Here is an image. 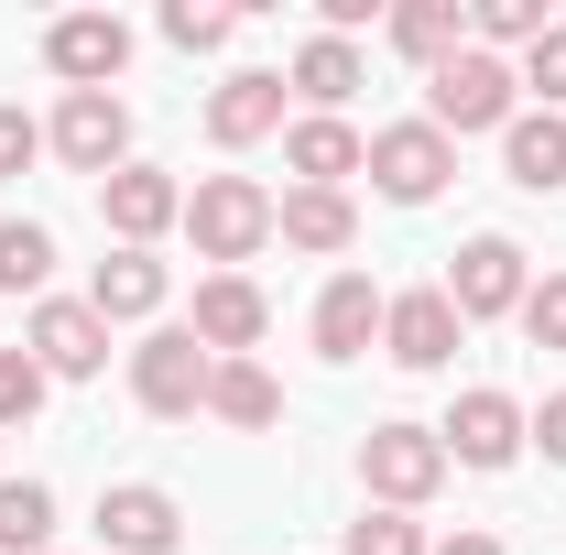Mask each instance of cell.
<instances>
[{
	"label": "cell",
	"mask_w": 566,
	"mask_h": 555,
	"mask_svg": "<svg viewBox=\"0 0 566 555\" xmlns=\"http://www.w3.org/2000/svg\"><path fill=\"white\" fill-rule=\"evenodd\" d=\"M294 98H305V121H349V98H359V44L305 33V44H294Z\"/></svg>",
	"instance_id": "20"
},
{
	"label": "cell",
	"mask_w": 566,
	"mask_h": 555,
	"mask_svg": "<svg viewBox=\"0 0 566 555\" xmlns=\"http://www.w3.org/2000/svg\"><path fill=\"white\" fill-rule=\"evenodd\" d=\"M186 327H197V348H208V359H251V348H262V327H273V294H262L251 273H208Z\"/></svg>",
	"instance_id": "13"
},
{
	"label": "cell",
	"mask_w": 566,
	"mask_h": 555,
	"mask_svg": "<svg viewBox=\"0 0 566 555\" xmlns=\"http://www.w3.org/2000/svg\"><path fill=\"white\" fill-rule=\"evenodd\" d=\"M523 294H534V273H523V251L501 240V229H480L458 262H447V305L480 327V316H523Z\"/></svg>",
	"instance_id": "10"
},
{
	"label": "cell",
	"mask_w": 566,
	"mask_h": 555,
	"mask_svg": "<svg viewBox=\"0 0 566 555\" xmlns=\"http://www.w3.org/2000/svg\"><path fill=\"white\" fill-rule=\"evenodd\" d=\"M381 283L370 273H327V294H316V316H305V338H316V359H359V348L381 338Z\"/></svg>",
	"instance_id": "16"
},
{
	"label": "cell",
	"mask_w": 566,
	"mask_h": 555,
	"mask_svg": "<svg viewBox=\"0 0 566 555\" xmlns=\"http://www.w3.org/2000/svg\"><path fill=\"white\" fill-rule=\"evenodd\" d=\"M55 283V229L44 218H0V294H44Z\"/></svg>",
	"instance_id": "25"
},
{
	"label": "cell",
	"mask_w": 566,
	"mask_h": 555,
	"mask_svg": "<svg viewBox=\"0 0 566 555\" xmlns=\"http://www.w3.org/2000/svg\"><path fill=\"white\" fill-rule=\"evenodd\" d=\"M501 175H512L523 197H556L566 186V109H523V121L501 132Z\"/></svg>",
	"instance_id": "21"
},
{
	"label": "cell",
	"mask_w": 566,
	"mask_h": 555,
	"mask_svg": "<svg viewBox=\"0 0 566 555\" xmlns=\"http://www.w3.org/2000/svg\"><path fill=\"white\" fill-rule=\"evenodd\" d=\"M359 164H370V132H349V121H283V175H294V186L349 197Z\"/></svg>",
	"instance_id": "17"
},
{
	"label": "cell",
	"mask_w": 566,
	"mask_h": 555,
	"mask_svg": "<svg viewBox=\"0 0 566 555\" xmlns=\"http://www.w3.org/2000/svg\"><path fill=\"white\" fill-rule=\"evenodd\" d=\"M208 381H218V359L197 348V327H153V338L132 348V404L164 415V425L208 415Z\"/></svg>",
	"instance_id": "4"
},
{
	"label": "cell",
	"mask_w": 566,
	"mask_h": 555,
	"mask_svg": "<svg viewBox=\"0 0 566 555\" xmlns=\"http://www.w3.org/2000/svg\"><path fill=\"white\" fill-rule=\"evenodd\" d=\"M512 76H523V98H534V109H566V22H545V44H534Z\"/></svg>",
	"instance_id": "29"
},
{
	"label": "cell",
	"mask_w": 566,
	"mask_h": 555,
	"mask_svg": "<svg viewBox=\"0 0 566 555\" xmlns=\"http://www.w3.org/2000/svg\"><path fill=\"white\" fill-rule=\"evenodd\" d=\"M359 490L381 501V512H424L436 490H447V447H436V425H370L359 436Z\"/></svg>",
	"instance_id": "3"
},
{
	"label": "cell",
	"mask_w": 566,
	"mask_h": 555,
	"mask_svg": "<svg viewBox=\"0 0 566 555\" xmlns=\"http://www.w3.org/2000/svg\"><path fill=\"white\" fill-rule=\"evenodd\" d=\"M424 121L447 142H469V132H512L523 121V76L501 66V55H480V44H458L447 66L424 76Z\"/></svg>",
	"instance_id": "1"
},
{
	"label": "cell",
	"mask_w": 566,
	"mask_h": 555,
	"mask_svg": "<svg viewBox=\"0 0 566 555\" xmlns=\"http://www.w3.org/2000/svg\"><path fill=\"white\" fill-rule=\"evenodd\" d=\"M523 338H534V348H566V273H545L534 294H523Z\"/></svg>",
	"instance_id": "30"
},
{
	"label": "cell",
	"mask_w": 566,
	"mask_h": 555,
	"mask_svg": "<svg viewBox=\"0 0 566 555\" xmlns=\"http://www.w3.org/2000/svg\"><path fill=\"white\" fill-rule=\"evenodd\" d=\"M22 348L44 359V381H98V370H109V327H98L87 294H44L33 327H22Z\"/></svg>",
	"instance_id": "8"
},
{
	"label": "cell",
	"mask_w": 566,
	"mask_h": 555,
	"mask_svg": "<svg viewBox=\"0 0 566 555\" xmlns=\"http://www.w3.org/2000/svg\"><path fill=\"white\" fill-rule=\"evenodd\" d=\"M392 208H424V197H447V175H458V142L436 132V121H392V132H370V164H359Z\"/></svg>",
	"instance_id": "6"
},
{
	"label": "cell",
	"mask_w": 566,
	"mask_h": 555,
	"mask_svg": "<svg viewBox=\"0 0 566 555\" xmlns=\"http://www.w3.org/2000/svg\"><path fill=\"white\" fill-rule=\"evenodd\" d=\"M523 447H545V458L566 469V392H545V404L523 415Z\"/></svg>",
	"instance_id": "32"
},
{
	"label": "cell",
	"mask_w": 566,
	"mask_h": 555,
	"mask_svg": "<svg viewBox=\"0 0 566 555\" xmlns=\"http://www.w3.org/2000/svg\"><path fill=\"white\" fill-rule=\"evenodd\" d=\"M164 294H175L164 251H109V262L87 273V305H98V327H142V316H164Z\"/></svg>",
	"instance_id": "18"
},
{
	"label": "cell",
	"mask_w": 566,
	"mask_h": 555,
	"mask_svg": "<svg viewBox=\"0 0 566 555\" xmlns=\"http://www.w3.org/2000/svg\"><path fill=\"white\" fill-rule=\"evenodd\" d=\"M436 447H447V469H512L523 458V404L512 392H458V415L436 425Z\"/></svg>",
	"instance_id": "12"
},
{
	"label": "cell",
	"mask_w": 566,
	"mask_h": 555,
	"mask_svg": "<svg viewBox=\"0 0 566 555\" xmlns=\"http://www.w3.org/2000/svg\"><path fill=\"white\" fill-rule=\"evenodd\" d=\"M208 415H218V425H240V436H262V425H283V381L262 370V359H218Z\"/></svg>",
	"instance_id": "23"
},
{
	"label": "cell",
	"mask_w": 566,
	"mask_h": 555,
	"mask_svg": "<svg viewBox=\"0 0 566 555\" xmlns=\"http://www.w3.org/2000/svg\"><path fill=\"white\" fill-rule=\"evenodd\" d=\"M98 218H109L120 251H153L164 229H186V186H175L164 164H120V175L98 186Z\"/></svg>",
	"instance_id": "9"
},
{
	"label": "cell",
	"mask_w": 566,
	"mask_h": 555,
	"mask_svg": "<svg viewBox=\"0 0 566 555\" xmlns=\"http://www.w3.org/2000/svg\"><path fill=\"white\" fill-rule=\"evenodd\" d=\"M458 338H469V316L447 305V283H415V294L381 305V359H392V370H447Z\"/></svg>",
	"instance_id": "7"
},
{
	"label": "cell",
	"mask_w": 566,
	"mask_h": 555,
	"mask_svg": "<svg viewBox=\"0 0 566 555\" xmlns=\"http://www.w3.org/2000/svg\"><path fill=\"white\" fill-rule=\"evenodd\" d=\"M44 392H55V381H44V359H33V348H0V436L44 415Z\"/></svg>",
	"instance_id": "26"
},
{
	"label": "cell",
	"mask_w": 566,
	"mask_h": 555,
	"mask_svg": "<svg viewBox=\"0 0 566 555\" xmlns=\"http://www.w3.org/2000/svg\"><path fill=\"white\" fill-rule=\"evenodd\" d=\"M186 240H197V262L240 273V262L273 240V197H262L251 175H197V186H186Z\"/></svg>",
	"instance_id": "2"
},
{
	"label": "cell",
	"mask_w": 566,
	"mask_h": 555,
	"mask_svg": "<svg viewBox=\"0 0 566 555\" xmlns=\"http://www.w3.org/2000/svg\"><path fill=\"white\" fill-rule=\"evenodd\" d=\"M283 98H294V87H283L273 66L218 76V87H208V142H218V153H251V142H273V132H283Z\"/></svg>",
	"instance_id": "15"
},
{
	"label": "cell",
	"mask_w": 566,
	"mask_h": 555,
	"mask_svg": "<svg viewBox=\"0 0 566 555\" xmlns=\"http://www.w3.org/2000/svg\"><path fill=\"white\" fill-rule=\"evenodd\" d=\"M44 153H66L76 175H120L132 164V109H120V87H66L55 98V121H44Z\"/></svg>",
	"instance_id": "5"
},
{
	"label": "cell",
	"mask_w": 566,
	"mask_h": 555,
	"mask_svg": "<svg viewBox=\"0 0 566 555\" xmlns=\"http://www.w3.org/2000/svg\"><path fill=\"white\" fill-rule=\"evenodd\" d=\"M424 545H436V534H424L415 512H381V501L349 523V555H424Z\"/></svg>",
	"instance_id": "28"
},
{
	"label": "cell",
	"mask_w": 566,
	"mask_h": 555,
	"mask_svg": "<svg viewBox=\"0 0 566 555\" xmlns=\"http://www.w3.org/2000/svg\"><path fill=\"white\" fill-rule=\"evenodd\" d=\"M240 33V11H218V0H164V44H186V55H218Z\"/></svg>",
	"instance_id": "27"
},
{
	"label": "cell",
	"mask_w": 566,
	"mask_h": 555,
	"mask_svg": "<svg viewBox=\"0 0 566 555\" xmlns=\"http://www.w3.org/2000/svg\"><path fill=\"white\" fill-rule=\"evenodd\" d=\"M33 153H44V121L0 98V175H33Z\"/></svg>",
	"instance_id": "31"
},
{
	"label": "cell",
	"mask_w": 566,
	"mask_h": 555,
	"mask_svg": "<svg viewBox=\"0 0 566 555\" xmlns=\"http://www.w3.org/2000/svg\"><path fill=\"white\" fill-rule=\"evenodd\" d=\"M0 555H55V490L0 480Z\"/></svg>",
	"instance_id": "24"
},
{
	"label": "cell",
	"mask_w": 566,
	"mask_h": 555,
	"mask_svg": "<svg viewBox=\"0 0 566 555\" xmlns=\"http://www.w3.org/2000/svg\"><path fill=\"white\" fill-rule=\"evenodd\" d=\"M44 66L66 76V87H120L132 22H120V11H66V22H44Z\"/></svg>",
	"instance_id": "11"
},
{
	"label": "cell",
	"mask_w": 566,
	"mask_h": 555,
	"mask_svg": "<svg viewBox=\"0 0 566 555\" xmlns=\"http://www.w3.org/2000/svg\"><path fill=\"white\" fill-rule=\"evenodd\" d=\"M424 555H501V534H447V545H424Z\"/></svg>",
	"instance_id": "33"
},
{
	"label": "cell",
	"mask_w": 566,
	"mask_h": 555,
	"mask_svg": "<svg viewBox=\"0 0 566 555\" xmlns=\"http://www.w3.org/2000/svg\"><path fill=\"white\" fill-rule=\"evenodd\" d=\"M273 240H283V251L338 262V251L359 240V208H349V197H327V186H283V197H273Z\"/></svg>",
	"instance_id": "19"
},
{
	"label": "cell",
	"mask_w": 566,
	"mask_h": 555,
	"mask_svg": "<svg viewBox=\"0 0 566 555\" xmlns=\"http://www.w3.org/2000/svg\"><path fill=\"white\" fill-rule=\"evenodd\" d=\"M98 545H109V555H175V545H186V512H175V490H153V480L98 490Z\"/></svg>",
	"instance_id": "14"
},
{
	"label": "cell",
	"mask_w": 566,
	"mask_h": 555,
	"mask_svg": "<svg viewBox=\"0 0 566 555\" xmlns=\"http://www.w3.org/2000/svg\"><path fill=\"white\" fill-rule=\"evenodd\" d=\"M381 33H392V55H415V66L436 76L458 44H469V11H458V0H392V11H381Z\"/></svg>",
	"instance_id": "22"
}]
</instances>
